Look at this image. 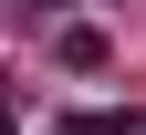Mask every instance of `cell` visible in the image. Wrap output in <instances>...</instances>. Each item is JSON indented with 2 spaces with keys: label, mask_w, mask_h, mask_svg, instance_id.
<instances>
[{
  "label": "cell",
  "mask_w": 146,
  "mask_h": 135,
  "mask_svg": "<svg viewBox=\"0 0 146 135\" xmlns=\"http://www.w3.org/2000/svg\"><path fill=\"white\" fill-rule=\"evenodd\" d=\"M31 11H42V21H52V11H63V0H31Z\"/></svg>",
  "instance_id": "2"
},
{
  "label": "cell",
  "mask_w": 146,
  "mask_h": 135,
  "mask_svg": "<svg viewBox=\"0 0 146 135\" xmlns=\"http://www.w3.org/2000/svg\"><path fill=\"white\" fill-rule=\"evenodd\" d=\"M52 52H63V73H104V63H115V42H104L94 21H63V31H52Z\"/></svg>",
  "instance_id": "1"
}]
</instances>
